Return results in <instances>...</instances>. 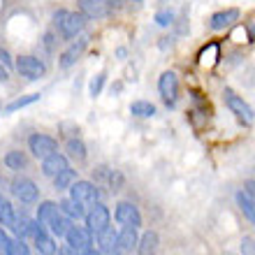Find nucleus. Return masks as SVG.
I'll return each mask as SVG.
<instances>
[{
	"mask_svg": "<svg viewBox=\"0 0 255 255\" xmlns=\"http://www.w3.org/2000/svg\"><path fill=\"white\" fill-rule=\"evenodd\" d=\"M37 223L54 237H65L67 228H70V218L63 214L56 202H42L37 207Z\"/></svg>",
	"mask_w": 255,
	"mask_h": 255,
	"instance_id": "nucleus-1",
	"label": "nucleus"
},
{
	"mask_svg": "<svg viewBox=\"0 0 255 255\" xmlns=\"http://www.w3.org/2000/svg\"><path fill=\"white\" fill-rule=\"evenodd\" d=\"M86 26V16L81 12H70V9H58L54 14V28L58 30L61 37L65 40H74L79 37L81 30Z\"/></svg>",
	"mask_w": 255,
	"mask_h": 255,
	"instance_id": "nucleus-2",
	"label": "nucleus"
},
{
	"mask_svg": "<svg viewBox=\"0 0 255 255\" xmlns=\"http://www.w3.org/2000/svg\"><path fill=\"white\" fill-rule=\"evenodd\" d=\"M223 100H225L230 112L237 116V121H242L244 126H251V123H253L255 112L249 107V102L244 100L242 95H237L232 88H225V91H223Z\"/></svg>",
	"mask_w": 255,
	"mask_h": 255,
	"instance_id": "nucleus-3",
	"label": "nucleus"
},
{
	"mask_svg": "<svg viewBox=\"0 0 255 255\" xmlns=\"http://www.w3.org/2000/svg\"><path fill=\"white\" fill-rule=\"evenodd\" d=\"M86 228L93 232V235H100L102 230L109 228V221H112V214L109 209L102 204V202H93V207L86 211Z\"/></svg>",
	"mask_w": 255,
	"mask_h": 255,
	"instance_id": "nucleus-4",
	"label": "nucleus"
},
{
	"mask_svg": "<svg viewBox=\"0 0 255 255\" xmlns=\"http://www.w3.org/2000/svg\"><path fill=\"white\" fill-rule=\"evenodd\" d=\"M65 239H67V246H72L81 255L93 249V232L88 228H81V225H70L65 232Z\"/></svg>",
	"mask_w": 255,
	"mask_h": 255,
	"instance_id": "nucleus-5",
	"label": "nucleus"
},
{
	"mask_svg": "<svg viewBox=\"0 0 255 255\" xmlns=\"http://www.w3.org/2000/svg\"><path fill=\"white\" fill-rule=\"evenodd\" d=\"M14 67H16V72H19L21 77H26V79H30V81H37L47 74V65H44L37 56H19L16 63H14Z\"/></svg>",
	"mask_w": 255,
	"mask_h": 255,
	"instance_id": "nucleus-6",
	"label": "nucleus"
},
{
	"mask_svg": "<svg viewBox=\"0 0 255 255\" xmlns=\"http://www.w3.org/2000/svg\"><path fill=\"white\" fill-rule=\"evenodd\" d=\"M28 148H30V153H33L35 158L44 160V158H49L51 153L58 151V141H56L54 137H49V134L35 132L28 137Z\"/></svg>",
	"mask_w": 255,
	"mask_h": 255,
	"instance_id": "nucleus-7",
	"label": "nucleus"
},
{
	"mask_svg": "<svg viewBox=\"0 0 255 255\" xmlns=\"http://www.w3.org/2000/svg\"><path fill=\"white\" fill-rule=\"evenodd\" d=\"M158 91H160V98L167 107H174L176 100H179V77H176L172 70L160 74L158 79Z\"/></svg>",
	"mask_w": 255,
	"mask_h": 255,
	"instance_id": "nucleus-8",
	"label": "nucleus"
},
{
	"mask_svg": "<svg viewBox=\"0 0 255 255\" xmlns=\"http://www.w3.org/2000/svg\"><path fill=\"white\" fill-rule=\"evenodd\" d=\"M67 190H70V197L77 200L79 204H84V207L100 200V190H98V186L91 181H74Z\"/></svg>",
	"mask_w": 255,
	"mask_h": 255,
	"instance_id": "nucleus-9",
	"label": "nucleus"
},
{
	"mask_svg": "<svg viewBox=\"0 0 255 255\" xmlns=\"http://www.w3.org/2000/svg\"><path fill=\"white\" fill-rule=\"evenodd\" d=\"M12 193L16 195V200H21L23 204H35L37 197H40V188H37V183L33 179H16L12 183Z\"/></svg>",
	"mask_w": 255,
	"mask_h": 255,
	"instance_id": "nucleus-10",
	"label": "nucleus"
},
{
	"mask_svg": "<svg viewBox=\"0 0 255 255\" xmlns=\"http://www.w3.org/2000/svg\"><path fill=\"white\" fill-rule=\"evenodd\" d=\"M114 218L121 225H132V228H139L141 225V211L134 207L132 202H119L114 211Z\"/></svg>",
	"mask_w": 255,
	"mask_h": 255,
	"instance_id": "nucleus-11",
	"label": "nucleus"
},
{
	"mask_svg": "<svg viewBox=\"0 0 255 255\" xmlns=\"http://www.w3.org/2000/svg\"><path fill=\"white\" fill-rule=\"evenodd\" d=\"M33 242H35V249L40 251L42 255H54L56 251H58V246H56L54 242V235L49 232V230H44L40 225V223L35 221V228H33Z\"/></svg>",
	"mask_w": 255,
	"mask_h": 255,
	"instance_id": "nucleus-12",
	"label": "nucleus"
},
{
	"mask_svg": "<svg viewBox=\"0 0 255 255\" xmlns=\"http://www.w3.org/2000/svg\"><path fill=\"white\" fill-rule=\"evenodd\" d=\"M79 2V12L86 16V19H105V16H109V12H112V7H109V2H105V0H77Z\"/></svg>",
	"mask_w": 255,
	"mask_h": 255,
	"instance_id": "nucleus-13",
	"label": "nucleus"
},
{
	"mask_svg": "<svg viewBox=\"0 0 255 255\" xmlns=\"http://www.w3.org/2000/svg\"><path fill=\"white\" fill-rule=\"evenodd\" d=\"M67 167H70V165H67V158L63 153H58V151L42 160V174L49 176V179H54L56 174H61L63 169H67Z\"/></svg>",
	"mask_w": 255,
	"mask_h": 255,
	"instance_id": "nucleus-14",
	"label": "nucleus"
},
{
	"mask_svg": "<svg viewBox=\"0 0 255 255\" xmlns=\"http://www.w3.org/2000/svg\"><path fill=\"white\" fill-rule=\"evenodd\" d=\"M137 242H139V237H137V228H132V225H123V228L116 232V246L121 251L137 249Z\"/></svg>",
	"mask_w": 255,
	"mask_h": 255,
	"instance_id": "nucleus-15",
	"label": "nucleus"
},
{
	"mask_svg": "<svg viewBox=\"0 0 255 255\" xmlns=\"http://www.w3.org/2000/svg\"><path fill=\"white\" fill-rule=\"evenodd\" d=\"M239 19V9H223V12H216L214 16H211V21H209V28L211 30H225L228 26H232L235 21Z\"/></svg>",
	"mask_w": 255,
	"mask_h": 255,
	"instance_id": "nucleus-16",
	"label": "nucleus"
},
{
	"mask_svg": "<svg viewBox=\"0 0 255 255\" xmlns=\"http://www.w3.org/2000/svg\"><path fill=\"white\" fill-rule=\"evenodd\" d=\"M84 49H86V40H79V42H72L70 47L63 51V56H61V67H72L74 63L79 61V56L84 54Z\"/></svg>",
	"mask_w": 255,
	"mask_h": 255,
	"instance_id": "nucleus-17",
	"label": "nucleus"
},
{
	"mask_svg": "<svg viewBox=\"0 0 255 255\" xmlns=\"http://www.w3.org/2000/svg\"><path fill=\"white\" fill-rule=\"evenodd\" d=\"M95 176H98V181L107 183L112 190H119L123 186V176L116 172V169H109V167H98L95 169Z\"/></svg>",
	"mask_w": 255,
	"mask_h": 255,
	"instance_id": "nucleus-18",
	"label": "nucleus"
},
{
	"mask_svg": "<svg viewBox=\"0 0 255 255\" xmlns=\"http://www.w3.org/2000/svg\"><path fill=\"white\" fill-rule=\"evenodd\" d=\"M58 207H61V211L70 218V221H79V218H84L86 216V209H84V204H79L77 200H72V197H67V200L58 202Z\"/></svg>",
	"mask_w": 255,
	"mask_h": 255,
	"instance_id": "nucleus-19",
	"label": "nucleus"
},
{
	"mask_svg": "<svg viewBox=\"0 0 255 255\" xmlns=\"http://www.w3.org/2000/svg\"><path fill=\"white\" fill-rule=\"evenodd\" d=\"M237 204L242 209V214L249 218V223L255 228V200H251L249 195L242 190V193H237Z\"/></svg>",
	"mask_w": 255,
	"mask_h": 255,
	"instance_id": "nucleus-20",
	"label": "nucleus"
},
{
	"mask_svg": "<svg viewBox=\"0 0 255 255\" xmlns=\"http://www.w3.org/2000/svg\"><path fill=\"white\" fill-rule=\"evenodd\" d=\"M137 249H139V255H155L158 235H155V232H144V237L137 242Z\"/></svg>",
	"mask_w": 255,
	"mask_h": 255,
	"instance_id": "nucleus-21",
	"label": "nucleus"
},
{
	"mask_svg": "<svg viewBox=\"0 0 255 255\" xmlns=\"http://www.w3.org/2000/svg\"><path fill=\"white\" fill-rule=\"evenodd\" d=\"M14 221H16V214H14L12 202L5 200V197H0V225L14 228Z\"/></svg>",
	"mask_w": 255,
	"mask_h": 255,
	"instance_id": "nucleus-22",
	"label": "nucleus"
},
{
	"mask_svg": "<svg viewBox=\"0 0 255 255\" xmlns=\"http://www.w3.org/2000/svg\"><path fill=\"white\" fill-rule=\"evenodd\" d=\"M26 155H23V151H9V153L5 155V167L12 169V172H19V169L26 167Z\"/></svg>",
	"mask_w": 255,
	"mask_h": 255,
	"instance_id": "nucleus-23",
	"label": "nucleus"
},
{
	"mask_svg": "<svg viewBox=\"0 0 255 255\" xmlns=\"http://www.w3.org/2000/svg\"><path fill=\"white\" fill-rule=\"evenodd\" d=\"M40 100V93H30V95H23V98H16L14 102H9L5 107V114H14V112H19V109L28 107V105H33V102Z\"/></svg>",
	"mask_w": 255,
	"mask_h": 255,
	"instance_id": "nucleus-24",
	"label": "nucleus"
},
{
	"mask_svg": "<svg viewBox=\"0 0 255 255\" xmlns=\"http://www.w3.org/2000/svg\"><path fill=\"white\" fill-rule=\"evenodd\" d=\"M65 151H67V155H70V158H74V160H84V158H86V146H84V141L77 139V137L67 139Z\"/></svg>",
	"mask_w": 255,
	"mask_h": 255,
	"instance_id": "nucleus-25",
	"label": "nucleus"
},
{
	"mask_svg": "<svg viewBox=\"0 0 255 255\" xmlns=\"http://www.w3.org/2000/svg\"><path fill=\"white\" fill-rule=\"evenodd\" d=\"M77 181V174H74V169H63L61 174H56L54 176V186H56V190H67L72 183Z\"/></svg>",
	"mask_w": 255,
	"mask_h": 255,
	"instance_id": "nucleus-26",
	"label": "nucleus"
},
{
	"mask_svg": "<svg viewBox=\"0 0 255 255\" xmlns=\"http://www.w3.org/2000/svg\"><path fill=\"white\" fill-rule=\"evenodd\" d=\"M130 112H132L134 116L148 119V116H153V114H155V107L151 105V102H146V100H134L132 105H130Z\"/></svg>",
	"mask_w": 255,
	"mask_h": 255,
	"instance_id": "nucleus-27",
	"label": "nucleus"
},
{
	"mask_svg": "<svg viewBox=\"0 0 255 255\" xmlns=\"http://www.w3.org/2000/svg\"><path fill=\"white\" fill-rule=\"evenodd\" d=\"M7 255H30V249H28L26 239H9V246H7Z\"/></svg>",
	"mask_w": 255,
	"mask_h": 255,
	"instance_id": "nucleus-28",
	"label": "nucleus"
},
{
	"mask_svg": "<svg viewBox=\"0 0 255 255\" xmlns=\"http://www.w3.org/2000/svg\"><path fill=\"white\" fill-rule=\"evenodd\" d=\"M105 79H107V74L105 72H100L98 74V77H93V79H91V86H88V93L93 95H100V91H102V86H105Z\"/></svg>",
	"mask_w": 255,
	"mask_h": 255,
	"instance_id": "nucleus-29",
	"label": "nucleus"
},
{
	"mask_svg": "<svg viewBox=\"0 0 255 255\" xmlns=\"http://www.w3.org/2000/svg\"><path fill=\"white\" fill-rule=\"evenodd\" d=\"M172 19H174V14L172 12H158L155 14V23H158V26H169Z\"/></svg>",
	"mask_w": 255,
	"mask_h": 255,
	"instance_id": "nucleus-30",
	"label": "nucleus"
},
{
	"mask_svg": "<svg viewBox=\"0 0 255 255\" xmlns=\"http://www.w3.org/2000/svg\"><path fill=\"white\" fill-rule=\"evenodd\" d=\"M242 253L244 255H255V242H253V239L244 237V239H242Z\"/></svg>",
	"mask_w": 255,
	"mask_h": 255,
	"instance_id": "nucleus-31",
	"label": "nucleus"
},
{
	"mask_svg": "<svg viewBox=\"0 0 255 255\" xmlns=\"http://www.w3.org/2000/svg\"><path fill=\"white\" fill-rule=\"evenodd\" d=\"M0 63H2L7 70L14 65V61H12V56H9V51H7V49H2V47H0Z\"/></svg>",
	"mask_w": 255,
	"mask_h": 255,
	"instance_id": "nucleus-32",
	"label": "nucleus"
},
{
	"mask_svg": "<svg viewBox=\"0 0 255 255\" xmlns=\"http://www.w3.org/2000/svg\"><path fill=\"white\" fill-rule=\"evenodd\" d=\"M7 246H9V237L2 228H0V255H7Z\"/></svg>",
	"mask_w": 255,
	"mask_h": 255,
	"instance_id": "nucleus-33",
	"label": "nucleus"
},
{
	"mask_svg": "<svg viewBox=\"0 0 255 255\" xmlns=\"http://www.w3.org/2000/svg\"><path fill=\"white\" fill-rule=\"evenodd\" d=\"M216 54H218V47H216V44H209V56H216ZM200 58H202V63H207V51H202ZM209 63H214V61L209 58Z\"/></svg>",
	"mask_w": 255,
	"mask_h": 255,
	"instance_id": "nucleus-34",
	"label": "nucleus"
},
{
	"mask_svg": "<svg viewBox=\"0 0 255 255\" xmlns=\"http://www.w3.org/2000/svg\"><path fill=\"white\" fill-rule=\"evenodd\" d=\"M244 193L249 195L251 200H255V181H253V179H251V181H246V183H244Z\"/></svg>",
	"mask_w": 255,
	"mask_h": 255,
	"instance_id": "nucleus-35",
	"label": "nucleus"
},
{
	"mask_svg": "<svg viewBox=\"0 0 255 255\" xmlns=\"http://www.w3.org/2000/svg\"><path fill=\"white\" fill-rule=\"evenodd\" d=\"M58 255H81V253H79V251H74L72 246H67V244H65V246H61V249H58Z\"/></svg>",
	"mask_w": 255,
	"mask_h": 255,
	"instance_id": "nucleus-36",
	"label": "nucleus"
},
{
	"mask_svg": "<svg viewBox=\"0 0 255 255\" xmlns=\"http://www.w3.org/2000/svg\"><path fill=\"white\" fill-rule=\"evenodd\" d=\"M9 79V72H7V67L0 63V81H7Z\"/></svg>",
	"mask_w": 255,
	"mask_h": 255,
	"instance_id": "nucleus-37",
	"label": "nucleus"
},
{
	"mask_svg": "<svg viewBox=\"0 0 255 255\" xmlns=\"http://www.w3.org/2000/svg\"><path fill=\"white\" fill-rule=\"evenodd\" d=\"M105 2H109V7H112V9H114V7L119 5V0H105Z\"/></svg>",
	"mask_w": 255,
	"mask_h": 255,
	"instance_id": "nucleus-38",
	"label": "nucleus"
},
{
	"mask_svg": "<svg viewBox=\"0 0 255 255\" xmlns=\"http://www.w3.org/2000/svg\"><path fill=\"white\" fill-rule=\"evenodd\" d=\"M249 30H251V37H253V40H255V23H251V28H249Z\"/></svg>",
	"mask_w": 255,
	"mask_h": 255,
	"instance_id": "nucleus-39",
	"label": "nucleus"
},
{
	"mask_svg": "<svg viewBox=\"0 0 255 255\" xmlns=\"http://www.w3.org/2000/svg\"><path fill=\"white\" fill-rule=\"evenodd\" d=\"M132 2H141V0H132Z\"/></svg>",
	"mask_w": 255,
	"mask_h": 255,
	"instance_id": "nucleus-40",
	"label": "nucleus"
},
{
	"mask_svg": "<svg viewBox=\"0 0 255 255\" xmlns=\"http://www.w3.org/2000/svg\"><path fill=\"white\" fill-rule=\"evenodd\" d=\"M225 255H230V253H225Z\"/></svg>",
	"mask_w": 255,
	"mask_h": 255,
	"instance_id": "nucleus-41",
	"label": "nucleus"
}]
</instances>
